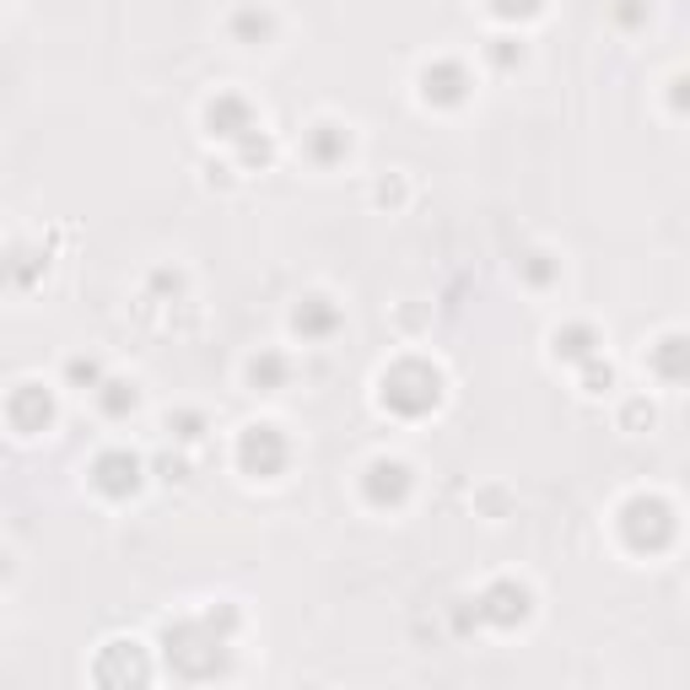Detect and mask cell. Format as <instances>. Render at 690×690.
<instances>
[{"instance_id":"obj_3","label":"cell","mask_w":690,"mask_h":690,"mask_svg":"<svg viewBox=\"0 0 690 690\" xmlns=\"http://www.w3.org/2000/svg\"><path fill=\"white\" fill-rule=\"evenodd\" d=\"M621 535L632 550H664V545L675 540V507L664 502V496H632L626 507H621Z\"/></svg>"},{"instance_id":"obj_18","label":"cell","mask_w":690,"mask_h":690,"mask_svg":"<svg viewBox=\"0 0 690 690\" xmlns=\"http://www.w3.org/2000/svg\"><path fill=\"white\" fill-rule=\"evenodd\" d=\"M653 367H658V378H664V384H680V378H686V341H680V335L658 341V351H653Z\"/></svg>"},{"instance_id":"obj_8","label":"cell","mask_w":690,"mask_h":690,"mask_svg":"<svg viewBox=\"0 0 690 690\" xmlns=\"http://www.w3.org/2000/svg\"><path fill=\"white\" fill-rule=\"evenodd\" d=\"M6 421H11L17 438H39V432H50L54 427V395L44 389V384H17V389L6 395Z\"/></svg>"},{"instance_id":"obj_27","label":"cell","mask_w":690,"mask_h":690,"mask_svg":"<svg viewBox=\"0 0 690 690\" xmlns=\"http://www.w3.org/2000/svg\"><path fill=\"white\" fill-rule=\"evenodd\" d=\"M621 421H626V432H637V427H653V405H647V399H632Z\"/></svg>"},{"instance_id":"obj_21","label":"cell","mask_w":690,"mask_h":690,"mask_svg":"<svg viewBox=\"0 0 690 690\" xmlns=\"http://www.w3.org/2000/svg\"><path fill=\"white\" fill-rule=\"evenodd\" d=\"M486 60H492L496 71H518V65L529 60V50H524V39H513V33H496L492 44H486Z\"/></svg>"},{"instance_id":"obj_10","label":"cell","mask_w":690,"mask_h":690,"mask_svg":"<svg viewBox=\"0 0 690 690\" xmlns=\"http://www.w3.org/2000/svg\"><path fill=\"white\" fill-rule=\"evenodd\" d=\"M341 330H345V313L330 297H302L292 308V335L302 345H324V341H335Z\"/></svg>"},{"instance_id":"obj_19","label":"cell","mask_w":690,"mask_h":690,"mask_svg":"<svg viewBox=\"0 0 690 690\" xmlns=\"http://www.w3.org/2000/svg\"><path fill=\"white\" fill-rule=\"evenodd\" d=\"M103 378H108V373H103V356H71V362H65V384L82 389V395H93Z\"/></svg>"},{"instance_id":"obj_7","label":"cell","mask_w":690,"mask_h":690,"mask_svg":"<svg viewBox=\"0 0 690 690\" xmlns=\"http://www.w3.org/2000/svg\"><path fill=\"white\" fill-rule=\"evenodd\" d=\"M416 87H421V103H432V108H459V103H470V93H475V76H470L464 60L438 54V60L421 65Z\"/></svg>"},{"instance_id":"obj_13","label":"cell","mask_w":690,"mask_h":690,"mask_svg":"<svg viewBox=\"0 0 690 690\" xmlns=\"http://www.w3.org/2000/svg\"><path fill=\"white\" fill-rule=\"evenodd\" d=\"M227 33H233L238 50H265V44L276 39V11H270V6H238V11L227 17Z\"/></svg>"},{"instance_id":"obj_26","label":"cell","mask_w":690,"mask_h":690,"mask_svg":"<svg viewBox=\"0 0 690 690\" xmlns=\"http://www.w3.org/2000/svg\"><path fill=\"white\" fill-rule=\"evenodd\" d=\"M147 470H157V475H162V481H173V486H184V481H190V464H184V459H151Z\"/></svg>"},{"instance_id":"obj_24","label":"cell","mask_w":690,"mask_h":690,"mask_svg":"<svg viewBox=\"0 0 690 690\" xmlns=\"http://www.w3.org/2000/svg\"><path fill=\"white\" fill-rule=\"evenodd\" d=\"M168 432H173L179 443H200V438L211 432V421H205V410H173V416H168Z\"/></svg>"},{"instance_id":"obj_17","label":"cell","mask_w":690,"mask_h":690,"mask_svg":"<svg viewBox=\"0 0 690 690\" xmlns=\"http://www.w3.org/2000/svg\"><path fill=\"white\" fill-rule=\"evenodd\" d=\"M233 162H238L244 173H254V168H270V162H276V141H270L265 130H248L244 141H233Z\"/></svg>"},{"instance_id":"obj_25","label":"cell","mask_w":690,"mask_h":690,"mask_svg":"<svg viewBox=\"0 0 690 690\" xmlns=\"http://www.w3.org/2000/svg\"><path fill=\"white\" fill-rule=\"evenodd\" d=\"M373 200H378V205H389V211H395V205H405V179H399V173L378 179V184H373Z\"/></svg>"},{"instance_id":"obj_14","label":"cell","mask_w":690,"mask_h":690,"mask_svg":"<svg viewBox=\"0 0 690 690\" xmlns=\"http://www.w3.org/2000/svg\"><path fill=\"white\" fill-rule=\"evenodd\" d=\"M244 378L254 395H281V389L292 384V362H287V351H254Z\"/></svg>"},{"instance_id":"obj_29","label":"cell","mask_w":690,"mask_h":690,"mask_svg":"<svg viewBox=\"0 0 690 690\" xmlns=\"http://www.w3.org/2000/svg\"><path fill=\"white\" fill-rule=\"evenodd\" d=\"M6 578H11V556L0 550V583H6Z\"/></svg>"},{"instance_id":"obj_6","label":"cell","mask_w":690,"mask_h":690,"mask_svg":"<svg viewBox=\"0 0 690 690\" xmlns=\"http://www.w3.org/2000/svg\"><path fill=\"white\" fill-rule=\"evenodd\" d=\"M410 492H416V470L405 464V459H373L367 470H362V502L373 507V513H395V507H405L410 502Z\"/></svg>"},{"instance_id":"obj_5","label":"cell","mask_w":690,"mask_h":690,"mask_svg":"<svg viewBox=\"0 0 690 690\" xmlns=\"http://www.w3.org/2000/svg\"><path fill=\"white\" fill-rule=\"evenodd\" d=\"M87 481H93V492L108 496V502H130V496L147 486V459L130 453V448H103L98 459H93V470H87Z\"/></svg>"},{"instance_id":"obj_11","label":"cell","mask_w":690,"mask_h":690,"mask_svg":"<svg viewBox=\"0 0 690 690\" xmlns=\"http://www.w3.org/2000/svg\"><path fill=\"white\" fill-rule=\"evenodd\" d=\"M44 276H50V248H33V244L0 248V287H11V292H33Z\"/></svg>"},{"instance_id":"obj_4","label":"cell","mask_w":690,"mask_h":690,"mask_svg":"<svg viewBox=\"0 0 690 690\" xmlns=\"http://www.w3.org/2000/svg\"><path fill=\"white\" fill-rule=\"evenodd\" d=\"M529 615H535V593L524 589L518 578H496V583H486V589L475 593V621L492 626V632H513Z\"/></svg>"},{"instance_id":"obj_15","label":"cell","mask_w":690,"mask_h":690,"mask_svg":"<svg viewBox=\"0 0 690 690\" xmlns=\"http://www.w3.org/2000/svg\"><path fill=\"white\" fill-rule=\"evenodd\" d=\"M93 399H98V410L108 421H125V416L141 410V389H136L130 378H103L98 389H93Z\"/></svg>"},{"instance_id":"obj_1","label":"cell","mask_w":690,"mask_h":690,"mask_svg":"<svg viewBox=\"0 0 690 690\" xmlns=\"http://www.w3.org/2000/svg\"><path fill=\"white\" fill-rule=\"evenodd\" d=\"M448 384H443V367H432L427 356H399L395 367L378 378V405L399 416V421H421L443 405Z\"/></svg>"},{"instance_id":"obj_12","label":"cell","mask_w":690,"mask_h":690,"mask_svg":"<svg viewBox=\"0 0 690 690\" xmlns=\"http://www.w3.org/2000/svg\"><path fill=\"white\" fill-rule=\"evenodd\" d=\"M302 151H308V162H313V168H341L345 157H351V130L335 125V119H319V125H308Z\"/></svg>"},{"instance_id":"obj_9","label":"cell","mask_w":690,"mask_h":690,"mask_svg":"<svg viewBox=\"0 0 690 690\" xmlns=\"http://www.w3.org/2000/svg\"><path fill=\"white\" fill-rule=\"evenodd\" d=\"M248 130H259V114H254V103L244 93H216V98L205 103V136L211 141H244Z\"/></svg>"},{"instance_id":"obj_22","label":"cell","mask_w":690,"mask_h":690,"mask_svg":"<svg viewBox=\"0 0 690 690\" xmlns=\"http://www.w3.org/2000/svg\"><path fill=\"white\" fill-rule=\"evenodd\" d=\"M583 367V395H610L615 389V367L604 362V351H593L589 362H578Z\"/></svg>"},{"instance_id":"obj_2","label":"cell","mask_w":690,"mask_h":690,"mask_svg":"<svg viewBox=\"0 0 690 690\" xmlns=\"http://www.w3.org/2000/svg\"><path fill=\"white\" fill-rule=\"evenodd\" d=\"M292 464V443L276 421H254L238 432V470L254 475V481H276L281 470Z\"/></svg>"},{"instance_id":"obj_30","label":"cell","mask_w":690,"mask_h":690,"mask_svg":"<svg viewBox=\"0 0 690 690\" xmlns=\"http://www.w3.org/2000/svg\"><path fill=\"white\" fill-rule=\"evenodd\" d=\"M0 6H6V0H0Z\"/></svg>"},{"instance_id":"obj_16","label":"cell","mask_w":690,"mask_h":690,"mask_svg":"<svg viewBox=\"0 0 690 690\" xmlns=\"http://www.w3.org/2000/svg\"><path fill=\"white\" fill-rule=\"evenodd\" d=\"M550 351H556V362L578 367V362H589L593 351H599V330L593 324H567V330L550 335Z\"/></svg>"},{"instance_id":"obj_28","label":"cell","mask_w":690,"mask_h":690,"mask_svg":"<svg viewBox=\"0 0 690 690\" xmlns=\"http://www.w3.org/2000/svg\"><path fill=\"white\" fill-rule=\"evenodd\" d=\"M615 17H621V28H637L642 17H647V6H642V0H632V6H621Z\"/></svg>"},{"instance_id":"obj_23","label":"cell","mask_w":690,"mask_h":690,"mask_svg":"<svg viewBox=\"0 0 690 690\" xmlns=\"http://www.w3.org/2000/svg\"><path fill=\"white\" fill-rule=\"evenodd\" d=\"M492 6V17H502L507 28H518V22H535L550 0H486Z\"/></svg>"},{"instance_id":"obj_20","label":"cell","mask_w":690,"mask_h":690,"mask_svg":"<svg viewBox=\"0 0 690 690\" xmlns=\"http://www.w3.org/2000/svg\"><path fill=\"white\" fill-rule=\"evenodd\" d=\"M518 270H524V281H529V287H550V281L561 276V259H556V254H545V248H535V254H524V259H518Z\"/></svg>"}]
</instances>
